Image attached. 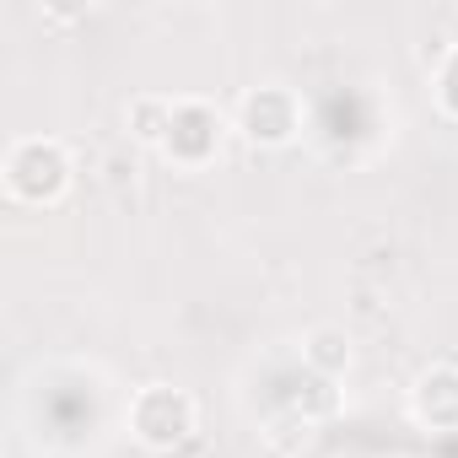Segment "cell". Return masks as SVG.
I'll return each instance as SVG.
<instances>
[{"instance_id":"obj_1","label":"cell","mask_w":458,"mask_h":458,"mask_svg":"<svg viewBox=\"0 0 458 458\" xmlns=\"http://www.w3.org/2000/svg\"><path fill=\"white\" fill-rule=\"evenodd\" d=\"M0 178L17 205H60L76 183V157L60 135H17L6 146Z\"/></svg>"},{"instance_id":"obj_2","label":"cell","mask_w":458,"mask_h":458,"mask_svg":"<svg viewBox=\"0 0 458 458\" xmlns=\"http://www.w3.org/2000/svg\"><path fill=\"white\" fill-rule=\"evenodd\" d=\"M124 426H130V437H135L146 453H173V447H183V442L199 431V404H194L189 388L146 383V388L130 394Z\"/></svg>"},{"instance_id":"obj_3","label":"cell","mask_w":458,"mask_h":458,"mask_svg":"<svg viewBox=\"0 0 458 458\" xmlns=\"http://www.w3.org/2000/svg\"><path fill=\"white\" fill-rule=\"evenodd\" d=\"M233 130L249 140V146H265V151H281L297 140L302 130V98L281 81H265V87H249L233 108Z\"/></svg>"},{"instance_id":"obj_4","label":"cell","mask_w":458,"mask_h":458,"mask_svg":"<svg viewBox=\"0 0 458 458\" xmlns=\"http://www.w3.org/2000/svg\"><path fill=\"white\" fill-rule=\"evenodd\" d=\"M221 140H226V119H221V108L205 103V98H178L173 135H167L162 157H167L173 167H183V173H199V167L216 162Z\"/></svg>"},{"instance_id":"obj_5","label":"cell","mask_w":458,"mask_h":458,"mask_svg":"<svg viewBox=\"0 0 458 458\" xmlns=\"http://www.w3.org/2000/svg\"><path fill=\"white\" fill-rule=\"evenodd\" d=\"M410 415L426 431H458V367H426L410 388Z\"/></svg>"},{"instance_id":"obj_6","label":"cell","mask_w":458,"mask_h":458,"mask_svg":"<svg viewBox=\"0 0 458 458\" xmlns=\"http://www.w3.org/2000/svg\"><path fill=\"white\" fill-rule=\"evenodd\" d=\"M173 114H178V98L173 92H135L130 108H124V124H130V140L162 151L167 135H173Z\"/></svg>"},{"instance_id":"obj_7","label":"cell","mask_w":458,"mask_h":458,"mask_svg":"<svg viewBox=\"0 0 458 458\" xmlns=\"http://www.w3.org/2000/svg\"><path fill=\"white\" fill-rule=\"evenodd\" d=\"M351 361H356V345H351V335H345L340 324H313V329L302 335V367H313L318 377L340 383V377L351 372Z\"/></svg>"},{"instance_id":"obj_8","label":"cell","mask_w":458,"mask_h":458,"mask_svg":"<svg viewBox=\"0 0 458 458\" xmlns=\"http://www.w3.org/2000/svg\"><path fill=\"white\" fill-rule=\"evenodd\" d=\"M292 388H297V394H292V410L302 415V426H313V420H329V415L340 410V388H335L329 377H318L313 367H302Z\"/></svg>"},{"instance_id":"obj_9","label":"cell","mask_w":458,"mask_h":458,"mask_svg":"<svg viewBox=\"0 0 458 458\" xmlns=\"http://www.w3.org/2000/svg\"><path fill=\"white\" fill-rule=\"evenodd\" d=\"M437 103H442V114L447 119H458V44L442 55V65H437Z\"/></svg>"}]
</instances>
